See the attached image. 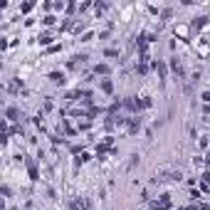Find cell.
Here are the masks:
<instances>
[{
  "label": "cell",
  "instance_id": "cell-3",
  "mask_svg": "<svg viewBox=\"0 0 210 210\" xmlns=\"http://www.w3.org/2000/svg\"><path fill=\"white\" fill-rule=\"evenodd\" d=\"M170 67H173V72H176V74H183V67H181V62H178V60L170 62Z\"/></svg>",
  "mask_w": 210,
  "mask_h": 210
},
{
  "label": "cell",
  "instance_id": "cell-5",
  "mask_svg": "<svg viewBox=\"0 0 210 210\" xmlns=\"http://www.w3.org/2000/svg\"><path fill=\"white\" fill-rule=\"evenodd\" d=\"M106 72H109L106 64H97V74H106Z\"/></svg>",
  "mask_w": 210,
  "mask_h": 210
},
{
  "label": "cell",
  "instance_id": "cell-8",
  "mask_svg": "<svg viewBox=\"0 0 210 210\" xmlns=\"http://www.w3.org/2000/svg\"><path fill=\"white\" fill-rule=\"evenodd\" d=\"M102 89H104V91H111V82L104 79V82H102Z\"/></svg>",
  "mask_w": 210,
  "mask_h": 210
},
{
  "label": "cell",
  "instance_id": "cell-1",
  "mask_svg": "<svg viewBox=\"0 0 210 210\" xmlns=\"http://www.w3.org/2000/svg\"><path fill=\"white\" fill-rule=\"evenodd\" d=\"M50 79H52L54 84H64V74H62V72H52V74H50Z\"/></svg>",
  "mask_w": 210,
  "mask_h": 210
},
{
  "label": "cell",
  "instance_id": "cell-9",
  "mask_svg": "<svg viewBox=\"0 0 210 210\" xmlns=\"http://www.w3.org/2000/svg\"><path fill=\"white\" fill-rule=\"evenodd\" d=\"M203 178H205V183H208V185H210V173H205V176H203Z\"/></svg>",
  "mask_w": 210,
  "mask_h": 210
},
{
  "label": "cell",
  "instance_id": "cell-4",
  "mask_svg": "<svg viewBox=\"0 0 210 210\" xmlns=\"http://www.w3.org/2000/svg\"><path fill=\"white\" fill-rule=\"evenodd\" d=\"M156 69H158V74H161V77H166V64H161V62H156Z\"/></svg>",
  "mask_w": 210,
  "mask_h": 210
},
{
  "label": "cell",
  "instance_id": "cell-6",
  "mask_svg": "<svg viewBox=\"0 0 210 210\" xmlns=\"http://www.w3.org/2000/svg\"><path fill=\"white\" fill-rule=\"evenodd\" d=\"M8 116L10 119H17V116H20V111H17V109H8Z\"/></svg>",
  "mask_w": 210,
  "mask_h": 210
},
{
  "label": "cell",
  "instance_id": "cell-2",
  "mask_svg": "<svg viewBox=\"0 0 210 210\" xmlns=\"http://www.w3.org/2000/svg\"><path fill=\"white\" fill-rule=\"evenodd\" d=\"M205 20H208V17H195V20H193V27H195V30H200V27L205 25Z\"/></svg>",
  "mask_w": 210,
  "mask_h": 210
},
{
  "label": "cell",
  "instance_id": "cell-7",
  "mask_svg": "<svg viewBox=\"0 0 210 210\" xmlns=\"http://www.w3.org/2000/svg\"><path fill=\"white\" fill-rule=\"evenodd\" d=\"M30 178H32V181H37V168H35L32 163H30Z\"/></svg>",
  "mask_w": 210,
  "mask_h": 210
}]
</instances>
